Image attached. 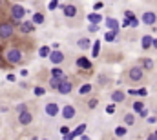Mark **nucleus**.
Here are the masks:
<instances>
[{"mask_svg":"<svg viewBox=\"0 0 157 140\" xmlns=\"http://www.w3.org/2000/svg\"><path fill=\"white\" fill-rule=\"evenodd\" d=\"M124 17H126V18H132V17H133V13H132V11H124Z\"/></svg>","mask_w":157,"mask_h":140,"instance_id":"58836bf2","label":"nucleus"},{"mask_svg":"<svg viewBox=\"0 0 157 140\" xmlns=\"http://www.w3.org/2000/svg\"><path fill=\"white\" fill-rule=\"evenodd\" d=\"M97 29H99V24H91V26H90V31H91V33H95Z\"/></svg>","mask_w":157,"mask_h":140,"instance_id":"4c0bfd02","label":"nucleus"},{"mask_svg":"<svg viewBox=\"0 0 157 140\" xmlns=\"http://www.w3.org/2000/svg\"><path fill=\"white\" fill-rule=\"evenodd\" d=\"M77 46H78V49H88L90 47V40L88 38H80L77 42Z\"/></svg>","mask_w":157,"mask_h":140,"instance_id":"4be33fe9","label":"nucleus"},{"mask_svg":"<svg viewBox=\"0 0 157 140\" xmlns=\"http://www.w3.org/2000/svg\"><path fill=\"white\" fill-rule=\"evenodd\" d=\"M115 36H117V33H113V31L110 29V31L104 35V40H106V42H115Z\"/></svg>","mask_w":157,"mask_h":140,"instance_id":"b1692460","label":"nucleus"},{"mask_svg":"<svg viewBox=\"0 0 157 140\" xmlns=\"http://www.w3.org/2000/svg\"><path fill=\"white\" fill-rule=\"evenodd\" d=\"M130 95H139V89H130Z\"/></svg>","mask_w":157,"mask_h":140,"instance_id":"c03bdc74","label":"nucleus"},{"mask_svg":"<svg viewBox=\"0 0 157 140\" xmlns=\"http://www.w3.org/2000/svg\"><path fill=\"white\" fill-rule=\"evenodd\" d=\"M104 24H106V28H108V29H112L113 33H119V29H121L117 18H106V20H104Z\"/></svg>","mask_w":157,"mask_h":140,"instance_id":"f8f14e48","label":"nucleus"},{"mask_svg":"<svg viewBox=\"0 0 157 140\" xmlns=\"http://www.w3.org/2000/svg\"><path fill=\"white\" fill-rule=\"evenodd\" d=\"M86 127H88L86 124H80V126H77V129H75V131H70L68 135H64V138H66V140L77 138V137H80V135H82V133L86 131Z\"/></svg>","mask_w":157,"mask_h":140,"instance_id":"1a4fd4ad","label":"nucleus"},{"mask_svg":"<svg viewBox=\"0 0 157 140\" xmlns=\"http://www.w3.org/2000/svg\"><path fill=\"white\" fill-rule=\"evenodd\" d=\"M88 20H90L91 24H101V22H102V17H101L99 13H90V15H88Z\"/></svg>","mask_w":157,"mask_h":140,"instance_id":"f3484780","label":"nucleus"},{"mask_svg":"<svg viewBox=\"0 0 157 140\" xmlns=\"http://www.w3.org/2000/svg\"><path fill=\"white\" fill-rule=\"evenodd\" d=\"M49 51H51V49H49L48 46H42V47L39 49V55L42 57V58H44V57H49Z\"/></svg>","mask_w":157,"mask_h":140,"instance_id":"393cba45","label":"nucleus"},{"mask_svg":"<svg viewBox=\"0 0 157 140\" xmlns=\"http://www.w3.org/2000/svg\"><path fill=\"white\" fill-rule=\"evenodd\" d=\"M60 133H62V137L68 135V133H70V127H68V126H62V127H60Z\"/></svg>","mask_w":157,"mask_h":140,"instance_id":"c9c22d12","label":"nucleus"},{"mask_svg":"<svg viewBox=\"0 0 157 140\" xmlns=\"http://www.w3.org/2000/svg\"><path fill=\"white\" fill-rule=\"evenodd\" d=\"M124 98H126V95H124L122 91H113V93H112V100H113L115 104H119V102H124Z\"/></svg>","mask_w":157,"mask_h":140,"instance_id":"4468645a","label":"nucleus"},{"mask_svg":"<svg viewBox=\"0 0 157 140\" xmlns=\"http://www.w3.org/2000/svg\"><path fill=\"white\" fill-rule=\"evenodd\" d=\"M97 105V100H90V107H95Z\"/></svg>","mask_w":157,"mask_h":140,"instance_id":"a18cd8bd","label":"nucleus"},{"mask_svg":"<svg viewBox=\"0 0 157 140\" xmlns=\"http://www.w3.org/2000/svg\"><path fill=\"white\" fill-rule=\"evenodd\" d=\"M115 135H117V137H124V135H126V127H124V126H119L117 129H115Z\"/></svg>","mask_w":157,"mask_h":140,"instance_id":"bb28decb","label":"nucleus"},{"mask_svg":"<svg viewBox=\"0 0 157 140\" xmlns=\"http://www.w3.org/2000/svg\"><path fill=\"white\" fill-rule=\"evenodd\" d=\"M90 91H91V86H90V84H84V86L78 89V93H80V95H88Z\"/></svg>","mask_w":157,"mask_h":140,"instance_id":"a878e982","label":"nucleus"},{"mask_svg":"<svg viewBox=\"0 0 157 140\" xmlns=\"http://www.w3.org/2000/svg\"><path fill=\"white\" fill-rule=\"evenodd\" d=\"M0 6H2V0H0Z\"/></svg>","mask_w":157,"mask_h":140,"instance_id":"09e8293b","label":"nucleus"},{"mask_svg":"<svg viewBox=\"0 0 157 140\" xmlns=\"http://www.w3.org/2000/svg\"><path fill=\"white\" fill-rule=\"evenodd\" d=\"M77 66L78 68H84V69H90V68H91V62H90L86 57H80L77 60Z\"/></svg>","mask_w":157,"mask_h":140,"instance_id":"dca6fc26","label":"nucleus"},{"mask_svg":"<svg viewBox=\"0 0 157 140\" xmlns=\"http://www.w3.org/2000/svg\"><path fill=\"white\" fill-rule=\"evenodd\" d=\"M152 46H154V47L157 49V38H154V40H152Z\"/></svg>","mask_w":157,"mask_h":140,"instance_id":"49530a36","label":"nucleus"},{"mask_svg":"<svg viewBox=\"0 0 157 140\" xmlns=\"http://www.w3.org/2000/svg\"><path fill=\"white\" fill-rule=\"evenodd\" d=\"M152 36L150 35H144L143 38H141V46H143V49H148V47H152Z\"/></svg>","mask_w":157,"mask_h":140,"instance_id":"2eb2a0df","label":"nucleus"},{"mask_svg":"<svg viewBox=\"0 0 157 140\" xmlns=\"http://www.w3.org/2000/svg\"><path fill=\"white\" fill-rule=\"evenodd\" d=\"M122 28H130V18H126V20L122 22Z\"/></svg>","mask_w":157,"mask_h":140,"instance_id":"ea45409f","label":"nucleus"},{"mask_svg":"<svg viewBox=\"0 0 157 140\" xmlns=\"http://www.w3.org/2000/svg\"><path fill=\"white\" fill-rule=\"evenodd\" d=\"M139 95H141V97H146V95H148V91H146V89H139Z\"/></svg>","mask_w":157,"mask_h":140,"instance_id":"79ce46f5","label":"nucleus"},{"mask_svg":"<svg viewBox=\"0 0 157 140\" xmlns=\"http://www.w3.org/2000/svg\"><path fill=\"white\" fill-rule=\"evenodd\" d=\"M13 33H15V26H13V24H9V22H2V24H0V38H2V40L11 38Z\"/></svg>","mask_w":157,"mask_h":140,"instance_id":"f03ea898","label":"nucleus"},{"mask_svg":"<svg viewBox=\"0 0 157 140\" xmlns=\"http://www.w3.org/2000/svg\"><path fill=\"white\" fill-rule=\"evenodd\" d=\"M99 51H101V40H95V44H93V51H91V57H99Z\"/></svg>","mask_w":157,"mask_h":140,"instance_id":"5701e85b","label":"nucleus"},{"mask_svg":"<svg viewBox=\"0 0 157 140\" xmlns=\"http://www.w3.org/2000/svg\"><path fill=\"white\" fill-rule=\"evenodd\" d=\"M64 78H66V76H51V80H49V86H51L53 89H57V87H59V84H60Z\"/></svg>","mask_w":157,"mask_h":140,"instance_id":"6ab92c4d","label":"nucleus"},{"mask_svg":"<svg viewBox=\"0 0 157 140\" xmlns=\"http://www.w3.org/2000/svg\"><path fill=\"white\" fill-rule=\"evenodd\" d=\"M141 20L144 22V26H154V24H155V20H157V17H155V13L146 11V13L143 15V18H141Z\"/></svg>","mask_w":157,"mask_h":140,"instance_id":"9d476101","label":"nucleus"},{"mask_svg":"<svg viewBox=\"0 0 157 140\" xmlns=\"http://www.w3.org/2000/svg\"><path fill=\"white\" fill-rule=\"evenodd\" d=\"M150 138H157V131H155V133H152V135H150Z\"/></svg>","mask_w":157,"mask_h":140,"instance_id":"de8ad7c7","label":"nucleus"},{"mask_svg":"<svg viewBox=\"0 0 157 140\" xmlns=\"http://www.w3.org/2000/svg\"><path fill=\"white\" fill-rule=\"evenodd\" d=\"M59 7V0H51L49 2V9H57Z\"/></svg>","mask_w":157,"mask_h":140,"instance_id":"72a5a7b5","label":"nucleus"},{"mask_svg":"<svg viewBox=\"0 0 157 140\" xmlns=\"http://www.w3.org/2000/svg\"><path fill=\"white\" fill-rule=\"evenodd\" d=\"M20 31H22V33H31V31H35L33 20H31V22H22V24H20Z\"/></svg>","mask_w":157,"mask_h":140,"instance_id":"ddd939ff","label":"nucleus"},{"mask_svg":"<svg viewBox=\"0 0 157 140\" xmlns=\"http://www.w3.org/2000/svg\"><path fill=\"white\" fill-rule=\"evenodd\" d=\"M128 76H130V80H141L143 78V68H139V66H133V68H130L128 71Z\"/></svg>","mask_w":157,"mask_h":140,"instance_id":"0eeeda50","label":"nucleus"},{"mask_svg":"<svg viewBox=\"0 0 157 140\" xmlns=\"http://www.w3.org/2000/svg\"><path fill=\"white\" fill-rule=\"evenodd\" d=\"M6 60L9 64H18L22 60V51L20 49H7L6 51Z\"/></svg>","mask_w":157,"mask_h":140,"instance_id":"f257e3e1","label":"nucleus"},{"mask_svg":"<svg viewBox=\"0 0 157 140\" xmlns=\"http://www.w3.org/2000/svg\"><path fill=\"white\" fill-rule=\"evenodd\" d=\"M49 60H51V64L59 66V64H62V62H64V55H62L59 49H55V51H49Z\"/></svg>","mask_w":157,"mask_h":140,"instance_id":"39448f33","label":"nucleus"},{"mask_svg":"<svg viewBox=\"0 0 157 140\" xmlns=\"http://www.w3.org/2000/svg\"><path fill=\"white\" fill-rule=\"evenodd\" d=\"M33 93H35L37 97H42V95L46 93V89H44V87H35V89H33Z\"/></svg>","mask_w":157,"mask_h":140,"instance_id":"c756f323","label":"nucleus"},{"mask_svg":"<svg viewBox=\"0 0 157 140\" xmlns=\"http://www.w3.org/2000/svg\"><path fill=\"white\" fill-rule=\"evenodd\" d=\"M143 107H144V104H143V102H135V104H133V109H135V111H141Z\"/></svg>","mask_w":157,"mask_h":140,"instance_id":"473e14b6","label":"nucleus"},{"mask_svg":"<svg viewBox=\"0 0 157 140\" xmlns=\"http://www.w3.org/2000/svg\"><path fill=\"white\" fill-rule=\"evenodd\" d=\"M59 93H62V95H68V93H71V89H73V84L68 80V78H64L60 84H59Z\"/></svg>","mask_w":157,"mask_h":140,"instance_id":"423d86ee","label":"nucleus"},{"mask_svg":"<svg viewBox=\"0 0 157 140\" xmlns=\"http://www.w3.org/2000/svg\"><path fill=\"white\" fill-rule=\"evenodd\" d=\"M51 76H64V73L60 68H55V69H51Z\"/></svg>","mask_w":157,"mask_h":140,"instance_id":"cd10ccee","label":"nucleus"},{"mask_svg":"<svg viewBox=\"0 0 157 140\" xmlns=\"http://www.w3.org/2000/svg\"><path fill=\"white\" fill-rule=\"evenodd\" d=\"M33 24H35V26L44 24V15H42V13H35V15H33Z\"/></svg>","mask_w":157,"mask_h":140,"instance_id":"aec40b11","label":"nucleus"},{"mask_svg":"<svg viewBox=\"0 0 157 140\" xmlns=\"http://www.w3.org/2000/svg\"><path fill=\"white\" fill-rule=\"evenodd\" d=\"M24 109H26V105H24V104H20L18 107H17V111H18V113H20V111H24Z\"/></svg>","mask_w":157,"mask_h":140,"instance_id":"37998d69","label":"nucleus"},{"mask_svg":"<svg viewBox=\"0 0 157 140\" xmlns=\"http://www.w3.org/2000/svg\"><path fill=\"white\" fill-rule=\"evenodd\" d=\"M102 7H104L102 2H95V4H93V9H95V11H99V9H102Z\"/></svg>","mask_w":157,"mask_h":140,"instance_id":"2f4dec72","label":"nucleus"},{"mask_svg":"<svg viewBox=\"0 0 157 140\" xmlns=\"http://www.w3.org/2000/svg\"><path fill=\"white\" fill-rule=\"evenodd\" d=\"M60 113H62V116H64L66 120H70V118L75 116V107H73V105H64V107L60 109Z\"/></svg>","mask_w":157,"mask_h":140,"instance_id":"9b49d317","label":"nucleus"},{"mask_svg":"<svg viewBox=\"0 0 157 140\" xmlns=\"http://www.w3.org/2000/svg\"><path fill=\"white\" fill-rule=\"evenodd\" d=\"M31 120H33V115H31L28 109H24V111H20V113H18V122H20L22 126H29V124H31Z\"/></svg>","mask_w":157,"mask_h":140,"instance_id":"20e7f679","label":"nucleus"},{"mask_svg":"<svg viewBox=\"0 0 157 140\" xmlns=\"http://www.w3.org/2000/svg\"><path fill=\"white\" fill-rule=\"evenodd\" d=\"M139 115H141L143 118H146V116H148V109H146V107H143V109L139 111Z\"/></svg>","mask_w":157,"mask_h":140,"instance_id":"f704fd0d","label":"nucleus"},{"mask_svg":"<svg viewBox=\"0 0 157 140\" xmlns=\"http://www.w3.org/2000/svg\"><path fill=\"white\" fill-rule=\"evenodd\" d=\"M7 80H9V82H15V80H17V76H15V75H7Z\"/></svg>","mask_w":157,"mask_h":140,"instance_id":"a19ab883","label":"nucleus"},{"mask_svg":"<svg viewBox=\"0 0 157 140\" xmlns=\"http://www.w3.org/2000/svg\"><path fill=\"white\" fill-rule=\"evenodd\" d=\"M143 66H144L146 69H152V68H154V62H152L150 58H146V60H143Z\"/></svg>","mask_w":157,"mask_h":140,"instance_id":"c85d7f7f","label":"nucleus"},{"mask_svg":"<svg viewBox=\"0 0 157 140\" xmlns=\"http://www.w3.org/2000/svg\"><path fill=\"white\" fill-rule=\"evenodd\" d=\"M124 124H126V126H133V124H135V116H133L132 113L124 115Z\"/></svg>","mask_w":157,"mask_h":140,"instance_id":"412c9836","label":"nucleus"},{"mask_svg":"<svg viewBox=\"0 0 157 140\" xmlns=\"http://www.w3.org/2000/svg\"><path fill=\"white\" fill-rule=\"evenodd\" d=\"M24 15H26V9H24L22 6L15 4V6L11 7V17H13V20H22V18H24Z\"/></svg>","mask_w":157,"mask_h":140,"instance_id":"7ed1b4c3","label":"nucleus"},{"mask_svg":"<svg viewBox=\"0 0 157 140\" xmlns=\"http://www.w3.org/2000/svg\"><path fill=\"white\" fill-rule=\"evenodd\" d=\"M113 111H115V105H113V104H110L108 107H106V113H110V115H112Z\"/></svg>","mask_w":157,"mask_h":140,"instance_id":"e433bc0d","label":"nucleus"},{"mask_svg":"<svg viewBox=\"0 0 157 140\" xmlns=\"http://www.w3.org/2000/svg\"><path fill=\"white\" fill-rule=\"evenodd\" d=\"M137 26H139V20H137L135 17H132V18H130V28H137Z\"/></svg>","mask_w":157,"mask_h":140,"instance_id":"7c9ffc66","label":"nucleus"},{"mask_svg":"<svg viewBox=\"0 0 157 140\" xmlns=\"http://www.w3.org/2000/svg\"><path fill=\"white\" fill-rule=\"evenodd\" d=\"M64 15H66L68 18H70V17H75V15H77V7H75V6H66V7H64Z\"/></svg>","mask_w":157,"mask_h":140,"instance_id":"a211bd4d","label":"nucleus"},{"mask_svg":"<svg viewBox=\"0 0 157 140\" xmlns=\"http://www.w3.org/2000/svg\"><path fill=\"white\" fill-rule=\"evenodd\" d=\"M44 111H46L48 116H57L60 113V107H59V104H55V102H49V104H46Z\"/></svg>","mask_w":157,"mask_h":140,"instance_id":"6e6552de","label":"nucleus"}]
</instances>
